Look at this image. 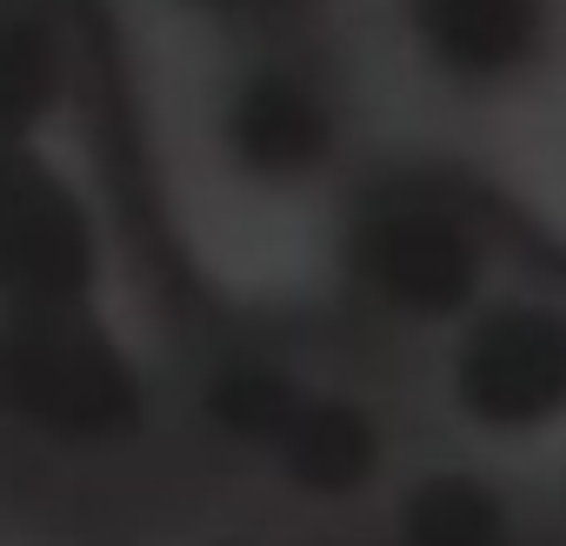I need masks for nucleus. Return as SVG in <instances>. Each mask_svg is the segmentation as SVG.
<instances>
[{"label":"nucleus","instance_id":"nucleus-1","mask_svg":"<svg viewBox=\"0 0 566 546\" xmlns=\"http://www.w3.org/2000/svg\"><path fill=\"white\" fill-rule=\"evenodd\" d=\"M493 233L486 220L440 187H394L367 207L354 233V273L380 314L407 327H460L493 287Z\"/></svg>","mask_w":566,"mask_h":546},{"label":"nucleus","instance_id":"nucleus-2","mask_svg":"<svg viewBox=\"0 0 566 546\" xmlns=\"http://www.w3.org/2000/svg\"><path fill=\"white\" fill-rule=\"evenodd\" d=\"M447 407L493 447L566 433V294L500 287L447 347Z\"/></svg>","mask_w":566,"mask_h":546},{"label":"nucleus","instance_id":"nucleus-3","mask_svg":"<svg viewBox=\"0 0 566 546\" xmlns=\"http://www.w3.org/2000/svg\"><path fill=\"white\" fill-rule=\"evenodd\" d=\"M420 48L467 87L520 81L546 48V0H413Z\"/></svg>","mask_w":566,"mask_h":546},{"label":"nucleus","instance_id":"nucleus-4","mask_svg":"<svg viewBox=\"0 0 566 546\" xmlns=\"http://www.w3.org/2000/svg\"><path fill=\"white\" fill-rule=\"evenodd\" d=\"M394 519L413 546H506L520 513L500 493V480L473 466H433L400 493Z\"/></svg>","mask_w":566,"mask_h":546},{"label":"nucleus","instance_id":"nucleus-5","mask_svg":"<svg viewBox=\"0 0 566 546\" xmlns=\"http://www.w3.org/2000/svg\"><path fill=\"white\" fill-rule=\"evenodd\" d=\"M334 140V114L327 101L307 87V81H287L273 74L253 87V154L273 167V174H301L327 154Z\"/></svg>","mask_w":566,"mask_h":546}]
</instances>
